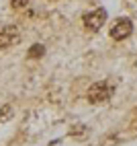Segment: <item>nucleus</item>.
I'll return each instance as SVG.
<instances>
[{
  "label": "nucleus",
  "mask_w": 137,
  "mask_h": 146,
  "mask_svg": "<svg viewBox=\"0 0 137 146\" xmlns=\"http://www.w3.org/2000/svg\"><path fill=\"white\" fill-rule=\"evenodd\" d=\"M88 132V128H86V125H74V128H72V136H84Z\"/></svg>",
  "instance_id": "8"
},
{
  "label": "nucleus",
  "mask_w": 137,
  "mask_h": 146,
  "mask_svg": "<svg viewBox=\"0 0 137 146\" xmlns=\"http://www.w3.org/2000/svg\"><path fill=\"white\" fill-rule=\"evenodd\" d=\"M104 21H106V8H96V11L84 15V27L88 29V31H92V33L100 31V27L104 25Z\"/></svg>",
  "instance_id": "2"
},
{
  "label": "nucleus",
  "mask_w": 137,
  "mask_h": 146,
  "mask_svg": "<svg viewBox=\"0 0 137 146\" xmlns=\"http://www.w3.org/2000/svg\"><path fill=\"white\" fill-rule=\"evenodd\" d=\"M131 31H133V23L129 21V19H119L113 27H111V37L115 41H121V39H125V37H129L131 35Z\"/></svg>",
  "instance_id": "4"
},
{
  "label": "nucleus",
  "mask_w": 137,
  "mask_h": 146,
  "mask_svg": "<svg viewBox=\"0 0 137 146\" xmlns=\"http://www.w3.org/2000/svg\"><path fill=\"white\" fill-rule=\"evenodd\" d=\"M12 117V107L10 105H2V107H0V121H6V119H10Z\"/></svg>",
  "instance_id": "6"
},
{
  "label": "nucleus",
  "mask_w": 137,
  "mask_h": 146,
  "mask_svg": "<svg viewBox=\"0 0 137 146\" xmlns=\"http://www.w3.org/2000/svg\"><path fill=\"white\" fill-rule=\"evenodd\" d=\"M45 54V47L41 45V43H35V45H31V47H29V58H41Z\"/></svg>",
  "instance_id": "5"
},
{
  "label": "nucleus",
  "mask_w": 137,
  "mask_h": 146,
  "mask_svg": "<svg viewBox=\"0 0 137 146\" xmlns=\"http://www.w3.org/2000/svg\"><path fill=\"white\" fill-rule=\"evenodd\" d=\"M21 39V29L16 25H0V47L14 45Z\"/></svg>",
  "instance_id": "3"
},
{
  "label": "nucleus",
  "mask_w": 137,
  "mask_h": 146,
  "mask_svg": "<svg viewBox=\"0 0 137 146\" xmlns=\"http://www.w3.org/2000/svg\"><path fill=\"white\" fill-rule=\"evenodd\" d=\"M115 89H113V84L109 82H94L90 86V91H88V101L90 103H104V101H109L111 97H113Z\"/></svg>",
  "instance_id": "1"
},
{
  "label": "nucleus",
  "mask_w": 137,
  "mask_h": 146,
  "mask_svg": "<svg viewBox=\"0 0 137 146\" xmlns=\"http://www.w3.org/2000/svg\"><path fill=\"white\" fill-rule=\"evenodd\" d=\"M29 2H31V0H12V2H10V6L14 8V11H21V8L29 6Z\"/></svg>",
  "instance_id": "7"
}]
</instances>
